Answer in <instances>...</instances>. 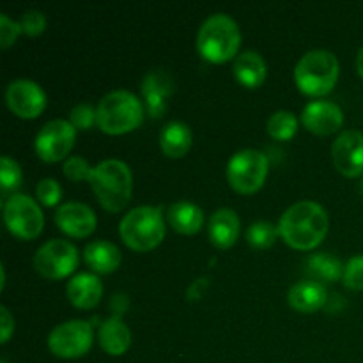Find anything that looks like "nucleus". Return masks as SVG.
<instances>
[{
    "mask_svg": "<svg viewBox=\"0 0 363 363\" xmlns=\"http://www.w3.org/2000/svg\"><path fill=\"white\" fill-rule=\"evenodd\" d=\"M328 233V213L314 201H298L279 220V234L287 245L308 250L323 241Z\"/></svg>",
    "mask_w": 363,
    "mask_h": 363,
    "instance_id": "1",
    "label": "nucleus"
},
{
    "mask_svg": "<svg viewBox=\"0 0 363 363\" xmlns=\"http://www.w3.org/2000/svg\"><path fill=\"white\" fill-rule=\"evenodd\" d=\"M87 181L99 204L108 211H121L130 201L133 177L130 167L121 160L106 158L99 162L92 167Z\"/></svg>",
    "mask_w": 363,
    "mask_h": 363,
    "instance_id": "2",
    "label": "nucleus"
},
{
    "mask_svg": "<svg viewBox=\"0 0 363 363\" xmlns=\"http://www.w3.org/2000/svg\"><path fill=\"white\" fill-rule=\"evenodd\" d=\"M241 32L236 20L225 13H215L204 20L197 34V50L204 59L223 62L236 55Z\"/></svg>",
    "mask_w": 363,
    "mask_h": 363,
    "instance_id": "3",
    "label": "nucleus"
},
{
    "mask_svg": "<svg viewBox=\"0 0 363 363\" xmlns=\"http://www.w3.org/2000/svg\"><path fill=\"white\" fill-rule=\"evenodd\" d=\"M144 117L142 101L126 89H116L99 99L96 106V123L106 133H124L140 124Z\"/></svg>",
    "mask_w": 363,
    "mask_h": 363,
    "instance_id": "4",
    "label": "nucleus"
},
{
    "mask_svg": "<svg viewBox=\"0 0 363 363\" xmlns=\"http://www.w3.org/2000/svg\"><path fill=\"white\" fill-rule=\"evenodd\" d=\"M339 59L330 50L315 48L300 57L294 67V82L311 96L326 94L339 78Z\"/></svg>",
    "mask_w": 363,
    "mask_h": 363,
    "instance_id": "5",
    "label": "nucleus"
},
{
    "mask_svg": "<svg viewBox=\"0 0 363 363\" xmlns=\"http://www.w3.org/2000/svg\"><path fill=\"white\" fill-rule=\"evenodd\" d=\"M119 234L124 243L133 250H151L162 243L165 236V222L158 208L137 206L123 216Z\"/></svg>",
    "mask_w": 363,
    "mask_h": 363,
    "instance_id": "6",
    "label": "nucleus"
},
{
    "mask_svg": "<svg viewBox=\"0 0 363 363\" xmlns=\"http://www.w3.org/2000/svg\"><path fill=\"white\" fill-rule=\"evenodd\" d=\"M268 174V156L257 149H241L227 163V179L234 190L252 194L259 190Z\"/></svg>",
    "mask_w": 363,
    "mask_h": 363,
    "instance_id": "7",
    "label": "nucleus"
},
{
    "mask_svg": "<svg viewBox=\"0 0 363 363\" xmlns=\"http://www.w3.org/2000/svg\"><path fill=\"white\" fill-rule=\"evenodd\" d=\"M4 220L11 233L25 240L39 236L45 223L39 204L25 194H14L7 199L4 204Z\"/></svg>",
    "mask_w": 363,
    "mask_h": 363,
    "instance_id": "8",
    "label": "nucleus"
},
{
    "mask_svg": "<svg viewBox=\"0 0 363 363\" xmlns=\"http://www.w3.org/2000/svg\"><path fill=\"white\" fill-rule=\"evenodd\" d=\"M92 346V326L82 319L60 323L50 332L48 347L60 358H78Z\"/></svg>",
    "mask_w": 363,
    "mask_h": 363,
    "instance_id": "9",
    "label": "nucleus"
},
{
    "mask_svg": "<svg viewBox=\"0 0 363 363\" xmlns=\"http://www.w3.org/2000/svg\"><path fill=\"white\" fill-rule=\"evenodd\" d=\"M78 264V250L71 241L50 240L38 248L34 266L46 279H64Z\"/></svg>",
    "mask_w": 363,
    "mask_h": 363,
    "instance_id": "10",
    "label": "nucleus"
},
{
    "mask_svg": "<svg viewBox=\"0 0 363 363\" xmlns=\"http://www.w3.org/2000/svg\"><path fill=\"white\" fill-rule=\"evenodd\" d=\"M77 135V128L66 119L48 121L35 137V151L45 162H57L67 156Z\"/></svg>",
    "mask_w": 363,
    "mask_h": 363,
    "instance_id": "11",
    "label": "nucleus"
},
{
    "mask_svg": "<svg viewBox=\"0 0 363 363\" xmlns=\"http://www.w3.org/2000/svg\"><path fill=\"white\" fill-rule=\"evenodd\" d=\"M6 101L9 108L20 117H35L46 105V94L41 85L28 78L13 80L6 89Z\"/></svg>",
    "mask_w": 363,
    "mask_h": 363,
    "instance_id": "12",
    "label": "nucleus"
},
{
    "mask_svg": "<svg viewBox=\"0 0 363 363\" xmlns=\"http://www.w3.org/2000/svg\"><path fill=\"white\" fill-rule=\"evenodd\" d=\"M332 158L337 170L344 176L354 177L363 174V133L346 130L335 138L332 145Z\"/></svg>",
    "mask_w": 363,
    "mask_h": 363,
    "instance_id": "13",
    "label": "nucleus"
},
{
    "mask_svg": "<svg viewBox=\"0 0 363 363\" xmlns=\"http://www.w3.org/2000/svg\"><path fill=\"white\" fill-rule=\"evenodd\" d=\"M301 121L314 133L328 135L342 126L344 113L337 103L328 101V99H315L305 105Z\"/></svg>",
    "mask_w": 363,
    "mask_h": 363,
    "instance_id": "14",
    "label": "nucleus"
},
{
    "mask_svg": "<svg viewBox=\"0 0 363 363\" xmlns=\"http://www.w3.org/2000/svg\"><path fill=\"white\" fill-rule=\"evenodd\" d=\"M140 91L145 99L147 112L152 117H160L167 108V98L174 92L172 74L160 67L147 71L142 78Z\"/></svg>",
    "mask_w": 363,
    "mask_h": 363,
    "instance_id": "15",
    "label": "nucleus"
},
{
    "mask_svg": "<svg viewBox=\"0 0 363 363\" xmlns=\"http://www.w3.org/2000/svg\"><path fill=\"white\" fill-rule=\"evenodd\" d=\"M55 222L69 236L84 238L94 230L96 215L84 202L71 201L57 208Z\"/></svg>",
    "mask_w": 363,
    "mask_h": 363,
    "instance_id": "16",
    "label": "nucleus"
},
{
    "mask_svg": "<svg viewBox=\"0 0 363 363\" xmlns=\"http://www.w3.org/2000/svg\"><path fill=\"white\" fill-rule=\"evenodd\" d=\"M66 294L78 308H92L99 303L103 294L101 280L92 273H78L67 282Z\"/></svg>",
    "mask_w": 363,
    "mask_h": 363,
    "instance_id": "17",
    "label": "nucleus"
},
{
    "mask_svg": "<svg viewBox=\"0 0 363 363\" xmlns=\"http://www.w3.org/2000/svg\"><path fill=\"white\" fill-rule=\"evenodd\" d=\"M326 294L325 286L318 282L315 279L300 280L294 284L287 293V301L294 311L300 312H314L321 308L326 303Z\"/></svg>",
    "mask_w": 363,
    "mask_h": 363,
    "instance_id": "18",
    "label": "nucleus"
},
{
    "mask_svg": "<svg viewBox=\"0 0 363 363\" xmlns=\"http://www.w3.org/2000/svg\"><path fill=\"white\" fill-rule=\"evenodd\" d=\"M240 236V216L234 209L220 208L209 218V240L220 248L233 247Z\"/></svg>",
    "mask_w": 363,
    "mask_h": 363,
    "instance_id": "19",
    "label": "nucleus"
},
{
    "mask_svg": "<svg viewBox=\"0 0 363 363\" xmlns=\"http://www.w3.org/2000/svg\"><path fill=\"white\" fill-rule=\"evenodd\" d=\"M98 339L99 344H101L103 350L108 354H123L124 351L130 347L131 342V332L121 318H116L112 315L110 319L101 323L98 330Z\"/></svg>",
    "mask_w": 363,
    "mask_h": 363,
    "instance_id": "20",
    "label": "nucleus"
},
{
    "mask_svg": "<svg viewBox=\"0 0 363 363\" xmlns=\"http://www.w3.org/2000/svg\"><path fill=\"white\" fill-rule=\"evenodd\" d=\"M85 262L98 273H110L117 269L121 262V250L106 240L91 241L84 248Z\"/></svg>",
    "mask_w": 363,
    "mask_h": 363,
    "instance_id": "21",
    "label": "nucleus"
},
{
    "mask_svg": "<svg viewBox=\"0 0 363 363\" xmlns=\"http://www.w3.org/2000/svg\"><path fill=\"white\" fill-rule=\"evenodd\" d=\"M167 218H169L170 225L183 234H194L197 233L204 222V213L197 204L190 201H177L170 204L169 211H167Z\"/></svg>",
    "mask_w": 363,
    "mask_h": 363,
    "instance_id": "22",
    "label": "nucleus"
},
{
    "mask_svg": "<svg viewBox=\"0 0 363 363\" xmlns=\"http://www.w3.org/2000/svg\"><path fill=\"white\" fill-rule=\"evenodd\" d=\"M233 71L236 74L238 82H241L247 87H257L266 78V62L261 53L254 52V50H247V52H241L236 57Z\"/></svg>",
    "mask_w": 363,
    "mask_h": 363,
    "instance_id": "23",
    "label": "nucleus"
},
{
    "mask_svg": "<svg viewBox=\"0 0 363 363\" xmlns=\"http://www.w3.org/2000/svg\"><path fill=\"white\" fill-rule=\"evenodd\" d=\"M160 145L163 152L170 158H179L190 149L191 131L186 123L181 121H170L160 131Z\"/></svg>",
    "mask_w": 363,
    "mask_h": 363,
    "instance_id": "24",
    "label": "nucleus"
},
{
    "mask_svg": "<svg viewBox=\"0 0 363 363\" xmlns=\"http://www.w3.org/2000/svg\"><path fill=\"white\" fill-rule=\"evenodd\" d=\"M307 272L315 277L318 282L319 280H337L342 277L344 266L333 254L318 252L307 259Z\"/></svg>",
    "mask_w": 363,
    "mask_h": 363,
    "instance_id": "25",
    "label": "nucleus"
},
{
    "mask_svg": "<svg viewBox=\"0 0 363 363\" xmlns=\"http://www.w3.org/2000/svg\"><path fill=\"white\" fill-rule=\"evenodd\" d=\"M298 119L289 110H277L268 119V133L279 140H287L296 133Z\"/></svg>",
    "mask_w": 363,
    "mask_h": 363,
    "instance_id": "26",
    "label": "nucleus"
},
{
    "mask_svg": "<svg viewBox=\"0 0 363 363\" xmlns=\"http://www.w3.org/2000/svg\"><path fill=\"white\" fill-rule=\"evenodd\" d=\"M279 236V225H273L272 222H254L247 229V241L255 248H268L275 243Z\"/></svg>",
    "mask_w": 363,
    "mask_h": 363,
    "instance_id": "27",
    "label": "nucleus"
},
{
    "mask_svg": "<svg viewBox=\"0 0 363 363\" xmlns=\"http://www.w3.org/2000/svg\"><path fill=\"white\" fill-rule=\"evenodd\" d=\"M21 169L11 156H2L0 160V184L2 191L16 190L21 184Z\"/></svg>",
    "mask_w": 363,
    "mask_h": 363,
    "instance_id": "28",
    "label": "nucleus"
},
{
    "mask_svg": "<svg viewBox=\"0 0 363 363\" xmlns=\"http://www.w3.org/2000/svg\"><path fill=\"white\" fill-rule=\"evenodd\" d=\"M342 280L350 289H363V254L353 255L344 266Z\"/></svg>",
    "mask_w": 363,
    "mask_h": 363,
    "instance_id": "29",
    "label": "nucleus"
},
{
    "mask_svg": "<svg viewBox=\"0 0 363 363\" xmlns=\"http://www.w3.org/2000/svg\"><path fill=\"white\" fill-rule=\"evenodd\" d=\"M69 123L77 130H89L96 123V110L89 103H78L71 108Z\"/></svg>",
    "mask_w": 363,
    "mask_h": 363,
    "instance_id": "30",
    "label": "nucleus"
},
{
    "mask_svg": "<svg viewBox=\"0 0 363 363\" xmlns=\"http://www.w3.org/2000/svg\"><path fill=\"white\" fill-rule=\"evenodd\" d=\"M21 32L27 35H38L45 30L46 27V16L38 9H28L21 14L20 20Z\"/></svg>",
    "mask_w": 363,
    "mask_h": 363,
    "instance_id": "31",
    "label": "nucleus"
},
{
    "mask_svg": "<svg viewBox=\"0 0 363 363\" xmlns=\"http://www.w3.org/2000/svg\"><path fill=\"white\" fill-rule=\"evenodd\" d=\"M35 191H38V199L45 206H55L60 201V195H62V188L52 177H45V179L39 181Z\"/></svg>",
    "mask_w": 363,
    "mask_h": 363,
    "instance_id": "32",
    "label": "nucleus"
},
{
    "mask_svg": "<svg viewBox=\"0 0 363 363\" xmlns=\"http://www.w3.org/2000/svg\"><path fill=\"white\" fill-rule=\"evenodd\" d=\"M91 170L92 167L89 165L87 160H84L82 156H69V158L64 162V174L73 181L89 179Z\"/></svg>",
    "mask_w": 363,
    "mask_h": 363,
    "instance_id": "33",
    "label": "nucleus"
},
{
    "mask_svg": "<svg viewBox=\"0 0 363 363\" xmlns=\"http://www.w3.org/2000/svg\"><path fill=\"white\" fill-rule=\"evenodd\" d=\"M20 32V21L13 20L6 13H0V46L2 48H7L9 45H13V41L18 38Z\"/></svg>",
    "mask_w": 363,
    "mask_h": 363,
    "instance_id": "34",
    "label": "nucleus"
},
{
    "mask_svg": "<svg viewBox=\"0 0 363 363\" xmlns=\"http://www.w3.org/2000/svg\"><path fill=\"white\" fill-rule=\"evenodd\" d=\"M0 319H2V323H0V332H2V342H7V339H9L11 332H13L14 328V319L13 315H11V312L7 311V307H0Z\"/></svg>",
    "mask_w": 363,
    "mask_h": 363,
    "instance_id": "35",
    "label": "nucleus"
},
{
    "mask_svg": "<svg viewBox=\"0 0 363 363\" xmlns=\"http://www.w3.org/2000/svg\"><path fill=\"white\" fill-rule=\"evenodd\" d=\"M206 287H208V279H204V277H201V279H195L186 291L188 298H190V300H197V298H201L202 294H204Z\"/></svg>",
    "mask_w": 363,
    "mask_h": 363,
    "instance_id": "36",
    "label": "nucleus"
},
{
    "mask_svg": "<svg viewBox=\"0 0 363 363\" xmlns=\"http://www.w3.org/2000/svg\"><path fill=\"white\" fill-rule=\"evenodd\" d=\"M110 307H112L113 311L117 312V318H119V315L124 312V308L128 307L126 296H123V294H116V296H112V301H110Z\"/></svg>",
    "mask_w": 363,
    "mask_h": 363,
    "instance_id": "37",
    "label": "nucleus"
},
{
    "mask_svg": "<svg viewBox=\"0 0 363 363\" xmlns=\"http://www.w3.org/2000/svg\"><path fill=\"white\" fill-rule=\"evenodd\" d=\"M357 69L360 73V77L363 78V46L358 50V55H357Z\"/></svg>",
    "mask_w": 363,
    "mask_h": 363,
    "instance_id": "38",
    "label": "nucleus"
},
{
    "mask_svg": "<svg viewBox=\"0 0 363 363\" xmlns=\"http://www.w3.org/2000/svg\"><path fill=\"white\" fill-rule=\"evenodd\" d=\"M360 186H362V191H363V179H362V183H360Z\"/></svg>",
    "mask_w": 363,
    "mask_h": 363,
    "instance_id": "39",
    "label": "nucleus"
}]
</instances>
